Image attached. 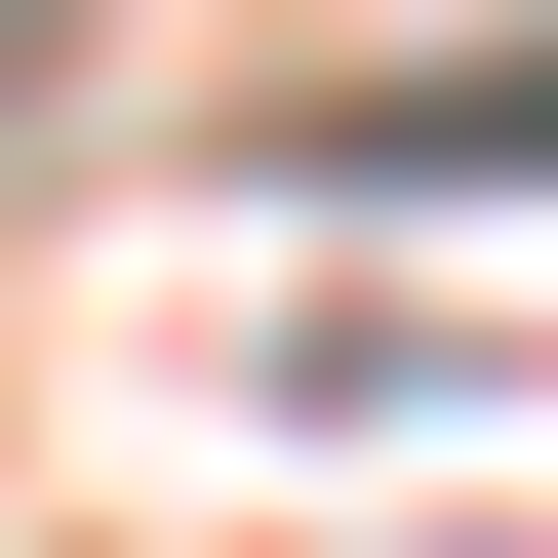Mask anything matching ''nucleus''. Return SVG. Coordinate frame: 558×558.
Wrapping results in <instances>:
<instances>
[{"label": "nucleus", "instance_id": "obj_1", "mask_svg": "<svg viewBox=\"0 0 558 558\" xmlns=\"http://www.w3.org/2000/svg\"><path fill=\"white\" fill-rule=\"evenodd\" d=\"M279 160H319V199H519L558 160V40H519V81H319Z\"/></svg>", "mask_w": 558, "mask_h": 558}]
</instances>
